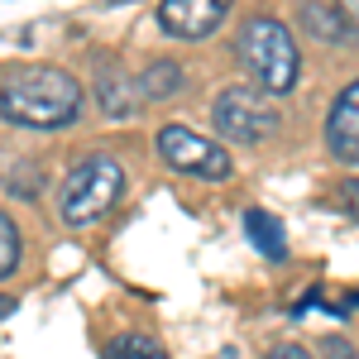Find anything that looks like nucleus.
I'll use <instances>...</instances> for the list:
<instances>
[{
  "label": "nucleus",
  "instance_id": "nucleus-1",
  "mask_svg": "<svg viewBox=\"0 0 359 359\" xmlns=\"http://www.w3.org/2000/svg\"><path fill=\"white\" fill-rule=\"evenodd\" d=\"M82 115V86L72 72L34 62L0 82V120L20 130H62Z\"/></svg>",
  "mask_w": 359,
  "mask_h": 359
},
{
  "label": "nucleus",
  "instance_id": "nucleus-2",
  "mask_svg": "<svg viewBox=\"0 0 359 359\" xmlns=\"http://www.w3.org/2000/svg\"><path fill=\"white\" fill-rule=\"evenodd\" d=\"M235 53L245 62V72L254 77V91H264V96H287V91L297 86L302 53H297V43H292V34H287L283 20H269V15L249 20V25L240 29V39H235Z\"/></svg>",
  "mask_w": 359,
  "mask_h": 359
},
{
  "label": "nucleus",
  "instance_id": "nucleus-3",
  "mask_svg": "<svg viewBox=\"0 0 359 359\" xmlns=\"http://www.w3.org/2000/svg\"><path fill=\"white\" fill-rule=\"evenodd\" d=\"M125 192V168L106 158V154H86L82 163L62 177V192H57V211L67 225H91L111 211Z\"/></svg>",
  "mask_w": 359,
  "mask_h": 359
},
{
  "label": "nucleus",
  "instance_id": "nucleus-4",
  "mask_svg": "<svg viewBox=\"0 0 359 359\" xmlns=\"http://www.w3.org/2000/svg\"><path fill=\"white\" fill-rule=\"evenodd\" d=\"M216 130L225 139H235V144H259V139H269L278 130V111L273 101L264 96V91H254V86H225L221 96H216Z\"/></svg>",
  "mask_w": 359,
  "mask_h": 359
},
{
  "label": "nucleus",
  "instance_id": "nucleus-5",
  "mask_svg": "<svg viewBox=\"0 0 359 359\" xmlns=\"http://www.w3.org/2000/svg\"><path fill=\"white\" fill-rule=\"evenodd\" d=\"M158 154L172 172H187V177H201V182H225L235 172V163H230V154L221 144L201 139L187 125H163L158 130Z\"/></svg>",
  "mask_w": 359,
  "mask_h": 359
},
{
  "label": "nucleus",
  "instance_id": "nucleus-6",
  "mask_svg": "<svg viewBox=\"0 0 359 359\" xmlns=\"http://www.w3.org/2000/svg\"><path fill=\"white\" fill-rule=\"evenodd\" d=\"M158 25L172 39H206L225 25V0H163L158 5Z\"/></svg>",
  "mask_w": 359,
  "mask_h": 359
},
{
  "label": "nucleus",
  "instance_id": "nucleus-7",
  "mask_svg": "<svg viewBox=\"0 0 359 359\" xmlns=\"http://www.w3.org/2000/svg\"><path fill=\"white\" fill-rule=\"evenodd\" d=\"M326 149L340 163H359V77L335 96L331 115H326Z\"/></svg>",
  "mask_w": 359,
  "mask_h": 359
},
{
  "label": "nucleus",
  "instance_id": "nucleus-8",
  "mask_svg": "<svg viewBox=\"0 0 359 359\" xmlns=\"http://www.w3.org/2000/svg\"><path fill=\"white\" fill-rule=\"evenodd\" d=\"M96 101H101V115H111V120H130L135 106H139L135 77H130L120 62H96Z\"/></svg>",
  "mask_w": 359,
  "mask_h": 359
},
{
  "label": "nucleus",
  "instance_id": "nucleus-9",
  "mask_svg": "<svg viewBox=\"0 0 359 359\" xmlns=\"http://www.w3.org/2000/svg\"><path fill=\"white\" fill-rule=\"evenodd\" d=\"M302 29H306V34H316L321 43H345V48L359 39L355 20H350L340 5H302Z\"/></svg>",
  "mask_w": 359,
  "mask_h": 359
},
{
  "label": "nucleus",
  "instance_id": "nucleus-10",
  "mask_svg": "<svg viewBox=\"0 0 359 359\" xmlns=\"http://www.w3.org/2000/svg\"><path fill=\"white\" fill-rule=\"evenodd\" d=\"M245 230L249 240H254V249L264 254V259H287V240H283V225L269 216V211H245Z\"/></svg>",
  "mask_w": 359,
  "mask_h": 359
},
{
  "label": "nucleus",
  "instance_id": "nucleus-11",
  "mask_svg": "<svg viewBox=\"0 0 359 359\" xmlns=\"http://www.w3.org/2000/svg\"><path fill=\"white\" fill-rule=\"evenodd\" d=\"M135 86H139V96H149V101H168V96L182 91V67L168 62V57H158V62H149V67L139 72Z\"/></svg>",
  "mask_w": 359,
  "mask_h": 359
},
{
  "label": "nucleus",
  "instance_id": "nucleus-12",
  "mask_svg": "<svg viewBox=\"0 0 359 359\" xmlns=\"http://www.w3.org/2000/svg\"><path fill=\"white\" fill-rule=\"evenodd\" d=\"M106 359H168L163 345L158 340H149V335H120L106 345Z\"/></svg>",
  "mask_w": 359,
  "mask_h": 359
},
{
  "label": "nucleus",
  "instance_id": "nucleus-13",
  "mask_svg": "<svg viewBox=\"0 0 359 359\" xmlns=\"http://www.w3.org/2000/svg\"><path fill=\"white\" fill-rule=\"evenodd\" d=\"M20 269V225L0 211V283Z\"/></svg>",
  "mask_w": 359,
  "mask_h": 359
},
{
  "label": "nucleus",
  "instance_id": "nucleus-14",
  "mask_svg": "<svg viewBox=\"0 0 359 359\" xmlns=\"http://www.w3.org/2000/svg\"><path fill=\"white\" fill-rule=\"evenodd\" d=\"M340 201H345V211H350V216L359 221V177H350V182L340 187Z\"/></svg>",
  "mask_w": 359,
  "mask_h": 359
},
{
  "label": "nucleus",
  "instance_id": "nucleus-15",
  "mask_svg": "<svg viewBox=\"0 0 359 359\" xmlns=\"http://www.w3.org/2000/svg\"><path fill=\"white\" fill-rule=\"evenodd\" d=\"M264 359H311V350H302V345H278V350H269Z\"/></svg>",
  "mask_w": 359,
  "mask_h": 359
},
{
  "label": "nucleus",
  "instance_id": "nucleus-16",
  "mask_svg": "<svg viewBox=\"0 0 359 359\" xmlns=\"http://www.w3.org/2000/svg\"><path fill=\"white\" fill-rule=\"evenodd\" d=\"M326 359H355V355H350L345 340H331V345H326Z\"/></svg>",
  "mask_w": 359,
  "mask_h": 359
},
{
  "label": "nucleus",
  "instance_id": "nucleus-17",
  "mask_svg": "<svg viewBox=\"0 0 359 359\" xmlns=\"http://www.w3.org/2000/svg\"><path fill=\"white\" fill-rule=\"evenodd\" d=\"M10 311H15V297H0V321H5Z\"/></svg>",
  "mask_w": 359,
  "mask_h": 359
},
{
  "label": "nucleus",
  "instance_id": "nucleus-18",
  "mask_svg": "<svg viewBox=\"0 0 359 359\" xmlns=\"http://www.w3.org/2000/svg\"><path fill=\"white\" fill-rule=\"evenodd\" d=\"M355 302H359V297H350V306H355Z\"/></svg>",
  "mask_w": 359,
  "mask_h": 359
}]
</instances>
